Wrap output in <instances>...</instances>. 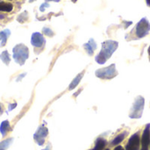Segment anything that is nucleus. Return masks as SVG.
<instances>
[{
	"mask_svg": "<svg viewBox=\"0 0 150 150\" xmlns=\"http://www.w3.org/2000/svg\"><path fill=\"white\" fill-rule=\"evenodd\" d=\"M119 43L114 40H105L102 43V49L100 53L96 56V62L98 64H104L105 62L110 59L112 54L118 48Z\"/></svg>",
	"mask_w": 150,
	"mask_h": 150,
	"instance_id": "f257e3e1",
	"label": "nucleus"
},
{
	"mask_svg": "<svg viewBox=\"0 0 150 150\" xmlns=\"http://www.w3.org/2000/svg\"><path fill=\"white\" fill-rule=\"evenodd\" d=\"M144 104H145L144 98L142 96L137 97L134 103V105L131 109V112L129 113V117L131 119H140L143 112Z\"/></svg>",
	"mask_w": 150,
	"mask_h": 150,
	"instance_id": "f03ea898",
	"label": "nucleus"
},
{
	"mask_svg": "<svg viewBox=\"0 0 150 150\" xmlns=\"http://www.w3.org/2000/svg\"><path fill=\"white\" fill-rule=\"evenodd\" d=\"M13 58L18 64H24L28 58V48L23 44L17 45L13 48Z\"/></svg>",
	"mask_w": 150,
	"mask_h": 150,
	"instance_id": "7ed1b4c3",
	"label": "nucleus"
},
{
	"mask_svg": "<svg viewBox=\"0 0 150 150\" xmlns=\"http://www.w3.org/2000/svg\"><path fill=\"white\" fill-rule=\"evenodd\" d=\"M118 75L115 64H112L109 67L98 69L96 71V76L100 79H112Z\"/></svg>",
	"mask_w": 150,
	"mask_h": 150,
	"instance_id": "20e7f679",
	"label": "nucleus"
},
{
	"mask_svg": "<svg viewBox=\"0 0 150 150\" xmlns=\"http://www.w3.org/2000/svg\"><path fill=\"white\" fill-rule=\"evenodd\" d=\"M150 31V23L146 18H142L135 26V34L137 38L145 37Z\"/></svg>",
	"mask_w": 150,
	"mask_h": 150,
	"instance_id": "39448f33",
	"label": "nucleus"
},
{
	"mask_svg": "<svg viewBox=\"0 0 150 150\" xmlns=\"http://www.w3.org/2000/svg\"><path fill=\"white\" fill-rule=\"evenodd\" d=\"M150 142V124H148L143 131L142 138V150H149Z\"/></svg>",
	"mask_w": 150,
	"mask_h": 150,
	"instance_id": "423d86ee",
	"label": "nucleus"
},
{
	"mask_svg": "<svg viewBox=\"0 0 150 150\" xmlns=\"http://www.w3.org/2000/svg\"><path fill=\"white\" fill-rule=\"evenodd\" d=\"M139 147H140L139 134H134L129 139V141L127 144L126 150H139Z\"/></svg>",
	"mask_w": 150,
	"mask_h": 150,
	"instance_id": "0eeeda50",
	"label": "nucleus"
},
{
	"mask_svg": "<svg viewBox=\"0 0 150 150\" xmlns=\"http://www.w3.org/2000/svg\"><path fill=\"white\" fill-rule=\"evenodd\" d=\"M47 129L45 127H40L39 128V130L37 131V133L34 134V140L37 142V143L39 145H43L44 143V140H45V137L47 135Z\"/></svg>",
	"mask_w": 150,
	"mask_h": 150,
	"instance_id": "6e6552de",
	"label": "nucleus"
},
{
	"mask_svg": "<svg viewBox=\"0 0 150 150\" xmlns=\"http://www.w3.org/2000/svg\"><path fill=\"white\" fill-rule=\"evenodd\" d=\"M31 43L33 46L36 47H40L41 46H43L45 44V39L43 37V35L40 33H34L32 35V39H31Z\"/></svg>",
	"mask_w": 150,
	"mask_h": 150,
	"instance_id": "1a4fd4ad",
	"label": "nucleus"
},
{
	"mask_svg": "<svg viewBox=\"0 0 150 150\" xmlns=\"http://www.w3.org/2000/svg\"><path fill=\"white\" fill-rule=\"evenodd\" d=\"M83 47H84V49L86 50V52L90 55H92L94 51L97 49V44H96V41L93 39H91L89 40V42H87V43H85L83 45Z\"/></svg>",
	"mask_w": 150,
	"mask_h": 150,
	"instance_id": "9d476101",
	"label": "nucleus"
},
{
	"mask_svg": "<svg viewBox=\"0 0 150 150\" xmlns=\"http://www.w3.org/2000/svg\"><path fill=\"white\" fill-rule=\"evenodd\" d=\"M83 74H84V71H83L82 73H80V74H78L77 75V76L71 82V83L69 84V91H72V90H74L78 84H79V83H80V81L82 80V78H83Z\"/></svg>",
	"mask_w": 150,
	"mask_h": 150,
	"instance_id": "9b49d317",
	"label": "nucleus"
},
{
	"mask_svg": "<svg viewBox=\"0 0 150 150\" xmlns=\"http://www.w3.org/2000/svg\"><path fill=\"white\" fill-rule=\"evenodd\" d=\"M105 145H106L105 141L104 139L99 138V139H98V140H97V142H96V145H95L94 149L91 150H103L104 149V148L105 147Z\"/></svg>",
	"mask_w": 150,
	"mask_h": 150,
	"instance_id": "f8f14e48",
	"label": "nucleus"
},
{
	"mask_svg": "<svg viewBox=\"0 0 150 150\" xmlns=\"http://www.w3.org/2000/svg\"><path fill=\"white\" fill-rule=\"evenodd\" d=\"M9 129H10V124H9V122L7 120L3 121L2 124H1V126H0V133L3 135H4Z\"/></svg>",
	"mask_w": 150,
	"mask_h": 150,
	"instance_id": "ddd939ff",
	"label": "nucleus"
},
{
	"mask_svg": "<svg viewBox=\"0 0 150 150\" xmlns=\"http://www.w3.org/2000/svg\"><path fill=\"white\" fill-rule=\"evenodd\" d=\"M9 34H10L9 30H5V31L0 33V40L2 41V44H1L2 47L4 46V44H5V42H6V40H7V37H8Z\"/></svg>",
	"mask_w": 150,
	"mask_h": 150,
	"instance_id": "4468645a",
	"label": "nucleus"
},
{
	"mask_svg": "<svg viewBox=\"0 0 150 150\" xmlns=\"http://www.w3.org/2000/svg\"><path fill=\"white\" fill-rule=\"evenodd\" d=\"M0 58L3 60V62L5 64H9L10 62V57H9V54L7 51H4L1 54H0Z\"/></svg>",
	"mask_w": 150,
	"mask_h": 150,
	"instance_id": "2eb2a0df",
	"label": "nucleus"
},
{
	"mask_svg": "<svg viewBox=\"0 0 150 150\" xmlns=\"http://www.w3.org/2000/svg\"><path fill=\"white\" fill-rule=\"evenodd\" d=\"M124 138H125V134H121L118 135V136L112 141V145H118V144H120V143L124 140Z\"/></svg>",
	"mask_w": 150,
	"mask_h": 150,
	"instance_id": "dca6fc26",
	"label": "nucleus"
},
{
	"mask_svg": "<svg viewBox=\"0 0 150 150\" xmlns=\"http://www.w3.org/2000/svg\"><path fill=\"white\" fill-rule=\"evenodd\" d=\"M12 10V5L8 3H2V11H11Z\"/></svg>",
	"mask_w": 150,
	"mask_h": 150,
	"instance_id": "f3484780",
	"label": "nucleus"
},
{
	"mask_svg": "<svg viewBox=\"0 0 150 150\" xmlns=\"http://www.w3.org/2000/svg\"><path fill=\"white\" fill-rule=\"evenodd\" d=\"M43 33H44L45 34L48 35V36H53V35H54V33H53L50 29H48V28H44V29H43Z\"/></svg>",
	"mask_w": 150,
	"mask_h": 150,
	"instance_id": "a211bd4d",
	"label": "nucleus"
},
{
	"mask_svg": "<svg viewBox=\"0 0 150 150\" xmlns=\"http://www.w3.org/2000/svg\"><path fill=\"white\" fill-rule=\"evenodd\" d=\"M114 150H124V149H123L121 146H118L117 148H115V149H114Z\"/></svg>",
	"mask_w": 150,
	"mask_h": 150,
	"instance_id": "6ab92c4d",
	"label": "nucleus"
},
{
	"mask_svg": "<svg viewBox=\"0 0 150 150\" xmlns=\"http://www.w3.org/2000/svg\"><path fill=\"white\" fill-rule=\"evenodd\" d=\"M146 2H147V4L150 7V0H146Z\"/></svg>",
	"mask_w": 150,
	"mask_h": 150,
	"instance_id": "aec40b11",
	"label": "nucleus"
},
{
	"mask_svg": "<svg viewBox=\"0 0 150 150\" xmlns=\"http://www.w3.org/2000/svg\"><path fill=\"white\" fill-rule=\"evenodd\" d=\"M148 52H149V60H150V46H149V50H148Z\"/></svg>",
	"mask_w": 150,
	"mask_h": 150,
	"instance_id": "412c9836",
	"label": "nucleus"
},
{
	"mask_svg": "<svg viewBox=\"0 0 150 150\" xmlns=\"http://www.w3.org/2000/svg\"><path fill=\"white\" fill-rule=\"evenodd\" d=\"M2 3L3 2H0V11H2Z\"/></svg>",
	"mask_w": 150,
	"mask_h": 150,
	"instance_id": "4be33fe9",
	"label": "nucleus"
},
{
	"mask_svg": "<svg viewBox=\"0 0 150 150\" xmlns=\"http://www.w3.org/2000/svg\"><path fill=\"white\" fill-rule=\"evenodd\" d=\"M47 1H54V2H59L60 0H47Z\"/></svg>",
	"mask_w": 150,
	"mask_h": 150,
	"instance_id": "5701e85b",
	"label": "nucleus"
},
{
	"mask_svg": "<svg viewBox=\"0 0 150 150\" xmlns=\"http://www.w3.org/2000/svg\"><path fill=\"white\" fill-rule=\"evenodd\" d=\"M71 1H72V2H73V3H76V1H77V0H71Z\"/></svg>",
	"mask_w": 150,
	"mask_h": 150,
	"instance_id": "b1692460",
	"label": "nucleus"
},
{
	"mask_svg": "<svg viewBox=\"0 0 150 150\" xmlns=\"http://www.w3.org/2000/svg\"><path fill=\"white\" fill-rule=\"evenodd\" d=\"M44 150H48V149H44Z\"/></svg>",
	"mask_w": 150,
	"mask_h": 150,
	"instance_id": "393cba45",
	"label": "nucleus"
},
{
	"mask_svg": "<svg viewBox=\"0 0 150 150\" xmlns=\"http://www.w3.org/2000/svg\"><path fill=\"white\" fill-rule=\"evenodd\" d=\"M0 111H1V106H0Z\"/></svg>",
	"mask_w": 150,
	"mask_h": 150,
	"instance_id": "a878e982",
	"label": "nucleus"
},
{
	"mask_svg": "<svg viewBox=\"0 0 150 150\" xmlns=\"http://www.w3.org/2000/svg\"><path fill=\"white\" fill-rule=\"evenodd\" d=\"M106 150H109V149H106Z\"/></svg>",
	"mask_w": 150,
	"mask_h": 150,
	"instance_id": "bb28decb",
	"label": "nucleus"
}]
</instances>
